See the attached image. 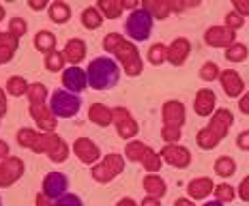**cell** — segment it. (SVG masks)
I'll return each mask as SVG.
<instances>
[{"label":"cell","instance_id":"obj_1","mask_svg":"<svg viewBox=\"0 0 249 206\" xmlns=\"http://www.w3.org/2000/svg\"><path fill=\"white\" fill-rule=\"evenodd\" d=\"M121 80V69H118L116 60L99 56V58L90 60L86 69V82L92 90H110Z\"/></svg>","mask_w":249,"mask_h":206},{"label":"cell","instance_id":"obj_2","mask_svg":"<svg viewBox=\"0 0 249 206\" xmlns=\"http://www.w3.org/2000/svg\"><path fill=\"white\" fill-rule=\"evenodd\" d=\"M103 48L110 50V52H116V56L124 63V71H127L129 75H138L140 71H142V60H140L136 48L124 43L116 33L107 34V37L103 39Z\"/></svg>","mask_w":249,"mask_h":206},{"label":"cell","instance_id":"obj_3","mask_svg":"<svg viewBox=\"0 0 249 206\" xmlns=\"http://www.w3.org/2000/svg\"><path fill=\"white\" fill-rule=\"evenodd\" d=\"M232 122H234V116H232V112L228 110H219L213 118L211 127L204 129V131H200L198 136V144L202 148H213L217 146L221 140H224V136L228 133V129L232 127Z\"/></svg>","mask_w":249,"mask_h":206},{"label":"cell","instance_id":"obj_4","mask_svg":"<svg viewBox=\"0 0 249 206\" xmlns=\"http://www.w3.org/2000/svg\"><path fill=\"white\" fill-rule=\"evenodd\" d=\"M153 24H155V17L144 7L133 9L129 13V17L124 19V33L133 41H146L150 37V33H153Z\"/></svg>","mask_w":249,"mask_h":206},{"label":"cell","instance_id":"obj_5","mask_svg":"<svg viewBox=\"0 0 249 206\" xmlns=\"http://www.w3.org/2000/svg\"><path fill=\"white\" fill-rule=\"evenodd\" d=\"M82 107V99L77 95L69 90H54L50 99V112L52 116H58V118H71L80 112Z\"/></svg>","mask_w":249,"mask_h":206},{"label":"cell","instance_id":"obj_6","mask_svg":"<svg viewBox=\"0 0 249 206\" xmlns=\"http://www.w3.org/2000/svg\"><path fill=\"white\" fill-rule=\"evenodd\" d=\"M163 114H165V120H168V125H165L163 129V137L165 140H178V127L183 125V105H180L178 101H168L165 103V110H163Z\"/></svg>","mask_w":249,"mask_h":206},{"label":"cell","instance_id":"obj_7","mask_svg":"<svg viewBox=\"0 0 249 206\" xmlns=\"http://www.w3.org/2000/svg\"><path fill=\"white\" fill-rule=\"evenodd\" d=\"M67 189H69V178L65 176V174L60 172H50L48 176L43 178V195L48 200H58L60 195L67 193Z\"/></svg>","mask_w":249,"mask_h":206},{"label":"cell","instance_id":"obj_8","mask_svg":"<svg viewBox=\"0 0 249 206\" xmlns=\"http://www.w3.org/2000/svg\"><path fill=\"white\" fill-rule=\"evenodd\" d=\"M121 170H123V159L118 154H110L103 161V166L92 170V176H95V180H99V183H106V180H112Z\"/></svg>","mask_w":249,"mask_h":206},{"label":"cell","instance_id":"obj_9","mask_svg":"<svg viewBox=\"0 0 249 206\" xmlns=\"http://www.w3.org/2000/svg\"><path fill=\"white\" fill-rule=\"evenodd\" d=\"M62 84H65V88H69V92H82L88 86L86 82V71L77 69V67H69V69L62 73Z\"/></svg>","mask_w":249,"mask_h":206},{"label":"cell","instance_id":"obj_10","mask_svg":"<svg viewBox=\"0 0 249 206\" xmlns=\"http://www.w3.org/2000/svg\"><path fill=\"white\" fill-rule=\"evenodd\" d=\"M234 30L230 28H211L206 33V43L215 45V48H230L234 45Z\"/></svg>","mask_w":249,"mask_h":206},{"label":"cell","instance_id":"obj_11","mask_svg":"<svg viewBox=\"0 0 249 206\" xmlns=\"http://www.w3.org/2000/svg\"><path fill=\"white\" fill-rule=\"evenodd\" d=\"M161 157H165V161L172 163V166H176V168L189 166V153L180 146H165L161 151Z\"/></svg>","mask_w":249,"mask_h":206},{"label":"cell","instance_id":"obj_12","mask_svg":"<svg viewBox=\"0 0 249 206\" xmlns=\"http://www.w3.org/2000/svg\"><path fill=\"white\" fill-rule=\"evenodd\" d=\"M221 84L228 97H238L243 92V80L238 77L236 71H224L221 73Z\"/></svg>","mask_w":249,"mask_h":206},{"label":"cell","instance_id":"obj_13","mask_svg":"<svg viewBox=\"0 0 249 206\" xmlns=\"http://www.w3.org/2000/svg\"><path fill=\"white\" fill-rule=\"evenodd\" d=\"M75 153H77V157H80L84 163H92V161H97V159H99V148H97L90 140H86V137L77 140Z\"/></svg>","mask_w":249,"mask_h":206},{"label":"cell","instance_id":"obj_14","mask_svg":"<svg viewBox=\"0 0 249 206\" xmlns=\"http://www.w3.org/2000/svg\"><path fill=\"white\" fill-rule=\"evenodd\" d=\"M187 54H189V43L185 39H176L172 43V48L168 50V60L172 65H183Z\"/></svg>","mask_w":249,"mask_h":206},{"label":"cell","instance_id":"obj_15","mask_svg":"<svg viewBox=\"0 0 249 206\" xmlns=\"http://www.w3.org/2000/svg\"><path fill=\"white\" fill-rule=\"evenodd\" d=\"M114 116H116V122H118V133H121L123 137L136 136L138 127H136V122L131 120V116H129L127 112H124V110H116V112H114Z\"/></svg>","mask_w":249,"mask_h":206},{"label":"cell","instance_id":"obj_16","mask_svg":"<svg viewBox=\"0 0 249 206\" xmlns=\"http://www.w3.org/2000/svg\"><path fill=\"white\" fill-rule=\"evenodd\" d=\"M213 107H215V95L211 90H202L198 95V99H196V112L200 116H209L213 112Z\"/></svg>","mask_w":249,"mask_h":206},{"label":"cell","instance_id":"obj_17","mask_svg":"<svg viewBox=\"0 0 249 206\" xmlns=\"http://www.w3.org/2000/svg\"><path fill=\"white\" fill-rule=\"evenodd\" d=\"M189 195L191 198H196V200H200V198H206V195L211 193V189H213V183L209 178H200V180H191L189 183Z\"/></svg>","mask_w":249,"mask_h":206},{"label":"cell","instance_id":"obj_18","mask_svg":"<svg viewBox=\"0 0 249 206\" xmlns=\"http://www.w3.org/2000/svg\"><path fill=\"white\" fill-rule=\"evenodd\" d=\"M65 58L69 60V63H73V67H75L84 58V43H82V41H69L65 48Z\"/></svg>","mask_w":249,"mask_h":206},{"label":"cell","instance_id":"obj_19","mask_svg":"<svg viewBox=\"0 0 249 206\" xmlns=\"http://www.w3.org/2000/svg\"><path fill=\"white\" fill-rule=\"evenodd\" d=\"M54 43H56L54 34L48 33V30L39 33V34H37V39H35V45H37L41 52H52V50H54Z\"/></svg>","mask_w":249,"mask_h":206},{"label":"cell","instance_id":"obj_20","mask_svg":"<svg viewBox=\"0 0 249 206\" xmlns=\"http://www.w3.org/2000/svg\"><path fill=\"white\" fill-rule=\"evenodd\" d=\"M90 118L97 122V125H101V127L110 125V112H107L103 105H99V103L90 107Z\"/></svg>","mask_w":249,"mask_h":206},{"label":"cell","instance_id":"obj_21","mask_svg":"<svg viewBox=\"0 0 249 206\" xmlns=\"http://www.w3.org/2000/svg\"><path fill=\"white\" fill-rule=\"evenodd\" d=\"M215 170H217L219 176H232V174L236 172V163L232 161L230 157H221L219 161L215 163Z\"/></svg>","mask_w":249,"mask_h":206},{"label":"cell","instance_id":"obj_22","mask_svg":"<svg viewBox=\"0 0 249 206\" xmlns=\"http://www.w3.org/2000/svg\"><path fill=\"white\" fill-rule=\"evenodd\" d=\"M144 185H146V191L150 195H159V198H161V195L165 193V183L159 176H148Z\"/></svg>","mask_w":249,"mask_h":206},{"label":"cell","instance_id":"obj_23","mask_svg":"<svg viewBox=\"0 0 249 206\" xmlns=\"http://www.w3.org/2000/svg\"><path fill=\"white\" fill-rule=\"evenodd\" d=\"M226 58L232 60V63H241V60L247 58V48H245V45H241V43L230 45L228 52H226Z\"/></svg>","mask_w":249,"mask_h":206},{"label":"cell","instance_id":"obj_24","mask_svg":"<svg viewBox=\"0 0 249 206\" xmlns=\"http://www.w3.org/2000/svg\"><path fill=\"white\" fill-rule=\"evenodd\" d=\"M50 15H52V19H54V22L62 24V22H67V19H69V7H67V4H62V2H56V4H52V7H50Z\"/></svg>","mask_w":249,"mask_h":206},{"label":"cell","instance_id":"obj_25","mask_svg":"<svg viewBox=\"0 0 249 206\" xmlns=\"http://www.w3.org/2000/svg\"><path fill=\"white\" fill-rule=\"evenodd\" d=\"M82 22H84L86 28H99L101 15H99V11H95V9H84V13H82Z\"/></svg>","mask_w":249,"mask_h":206},{"label":"cell","instance_id":"obj_26","mask_svg":"<svg viewBox=\"0 0 249 206\" xmlns=\"http://www.w3.org/2000/svg\"><path fill=\"white\" fill-rule=\"evenodd\" d=\"M99 9L107 17H118V13H121V9H123V2H106V0H101Z\"/></svg>","mask_w":249,"mask_h":206},{"label":"cell","instance_id":"obj_27","mask_svg":"<svg viewBox=\"0 0 249 206\" xmlns=\"http://www.w3.org/2000/svg\"><path fill=\"white\" fill-rule=\"evenodd\" d=\"M165 58H168V50H165L161 43H159V45H153V48H150V63H153V65L163 63Z\"/></svg>","mask_w":249,"mask_h":206},{"label":"cell","instance_id":"obj_28","mask_svg":"<svg viewBox=\"0 0 249 206\" xmlns=\"http://www.w3.org/2000/svg\"><path fill=\"white\" fill-rule=\"evenodd\" d=\"M54 206H84L82 204V200L77 198V195L73 193H65V195H60L58 200H56V204Z\"/></svg>","mask_w":249,"mask_h":206},{"label":"cell","instance_id":"obj_29","mask_svg":"<svg viewBox=\"0 0 249 206\" xmlns=\"http://www.w3.org/2000/svg\"><path fill=\"white\" fill-rule=\"evenodd\" d=\"M144 154H146V157H142L144 159V163H146V168L150 170V172H155V170H159V166H161V161H159V157L157 154H155L153 151H144Z\"/></svg>","mask_w":249,"mask_h":206},{"label":"cell","instance_id":"obj_30","mask_svg":"<svg viewBox=\"0 0 249 206\" xmlns=\"http://www.w3.org/2000/svg\"><path fill=\"white\" fill-rule=\"evenodd\" d=\"M217 75H219V69H217L215 63H206L204 67H202V71H200L202 80H215Z\"/></svg>","mask_w":249,"mask_h":206},{"label":"cell","instance_id":"obj_31","mask_svg":"<svg viewBox=\"0 0 249 206\" xmlns=\"http://www.w3.org/2000/svg\"><path fill=\"white\" fill-rule=\"evenodd\" d=\"M215 193H217V200H219V202H224V200H228V202H230V200L234 198V189H232L230 185H219Z\"/></svg>","mask_w":249,"mask_h":206},{"label":"cell","instance_id":"obj_32","mask_svg":"<svg viewBox=\"0 0 249 206\" xmlns=\"http://www.w3.org/2000/svg\"><path fill=\"white\" fill-rule=\"evenodd\" d=\"M146 151V148L142 146V144H138V142H133V144H129V148H127V154L133 159V161H140L142 159V153Z\"/></svg>","mask_w":249,"mask_h":206},{"label":"cell","instance_id":"obj_33","mask_svg":"<svg viewBox=\"0 0 249 206\" xmlns=\"http://www.w3.org/2000/svg\"><path fill=\"white\" fill-rule=\"evenodd\" d=\"M226 22H228V28H230V30H236L238 26H243V15H238L236 11H232V13L226 15Z\"/></svg>","mask_w":249,"mask_h":206},{"label":"cell","instance_id":"obj_34","mask_svg":"<svg viewBox=\"0 0 249 206\" xmlns=\"http://www.w3.org/2000/svg\"><path fill=\"white\" fill-rule=\"evenodd\" d=\"M60 67H62V56L58 54V52H50V56H48V69L56 71V69H60Z\"/></svg>","mask_w":249,"mask_h":206},{"label":"cell","instance_id":"obj_35","mask_svg":"<svg viewBox=\"0 0 249 206\" xmlns=\"http://www.w3.org/2000/svg\"><path fill=\"white\" fill-rule=\"evenodd\" d=\"M234 7L238 15H249V0H234Z\"/></svg>","mask_w":249,"mask_h":206},{"label":"cell","instance_id":"obj_36","mask_svg":"<svg viewBox=\"0 0 249 206\" xmlns=\"http://www.w3.org/2000/svg\"><path fill=\"white\" fill-rule=\"evenodd\" d=\"M238 193H241V198L245 200V202H249V176L241 183V187H238Z\"/></svg>","mask_w":249,"mask_h":206},{"label":"cell","instance_id":"obj_37","mask_svg":"<svg viewBox=\"0 0 249 206\" xmlns=\"http://www.w3.org/2000/svg\"><path fill=\"white\" fill-rule=\"evenodd\" d=\"M26 90V84L22 80H11V92L13 95H19V92Z\"/></svg>","mask_w":249,"mask_h":206},{"label":"cell","instance_id":"obj_38","mask_svg":"<svg viewBox=\"0 0 249 206\" xmlns=\"http://www.w3.org/2000/svg\"><path fill=\"white\" fill-rule=\"evenodd\" d=\"M238 148L249 151V131H243L241 136H238Z\"/></svg>","mask_w":249,"mask_h":206},{"label":"cell","instance_id":"obj_39","mask_svg":"<svg viewBox=\"0 0 249 206\" xmlns=\"http://www.w3.org/2000/svg\"><path fill=\"white\" fill-rule=\"evenodd\" d=\"M238 107H241L243 114H249V92H247L245 97H243L241 101H238Z\"/></svg>","mask_w":249,"mask_h":206},{"label":"cell","instance_id":"obj_40","mask_svg":"<svg viewBox=\"0 0 249 206\" xmlns=\"http://www.w3.org/2000/svg\"><path fill=\"white\" fill-rule=\"evenodd\" d=\"M142 206H161V204H159L155 198H148V200H144L142 202Z\"/></svg>","mask_w":249,"mask_h":206},{"label":"cell","instance_id":"obj_41","mask_svg":"<svg viewBox=\"0 0 249 206\" xmlns=\"http://www.w3.org/2000/svg\"><path fill=\"white\" fill-rule=\"evenodd\" d=\"M37 204H39V206H52V204H50V200L45 198V195H41V198H37Z\"/></svg>","mask_w":249,"mask_h":206},{"label":"cell","instance_id":"obj_42","mask_svg":"<svg viewBox=\"0 0 249 206\" xmlns=\"http://www.w3.org/2000/svg\"><path fill=\"white\" fill-rule=\"evenodd\" d=\"M116 206H136V202H133V200H129V198H127V200H121V202H118Z\"/></svg>","mask_w":249,"mask_h":206},{"label":"cell","instance_id":"obj_43","mask_svg":"<svg viewBox=\"0 0 249 206\" xmlns=\"http://www.w3.org/2000/svg\"><path fill=\"white\" fill-rule=\"evenodd\" d=\"M202 206H224L219 202V200H213V202H206V204H202Z\"/></svg>","mask_w":249,"mask_h":206},{"label":"cell","instance_id":"obj_44","mask_svg":"<svg viewBox=\"0 0 249 206\" xmlns=\"http://www.w3.org/2000/svg\"><path fill=\"white\" fill-rule=\"evenodd\" d=\"M30 7H33V9H43L45 2H30Z\"/></svg>","mask_w":249,"mask_h":206},{"label":"cell","instance_id":"obj_45","mask_svg":"<svg viewBox=\"0 0 249 206\" xmlns=\"http://www.w3.org/2000/svg\"><path fill=\"white\" fill-rule=\"evenodd\" d=\"M174 206H191L189 202H187V200H178V202H176Z\"/></svg>","mask_w":249,"mask_h":206},{"label":"cell","instance_id":"obj_46","mask_svg":"<svg viewBox=\"0 0 249 206\" xmlns=\"http://www.w3.org/2000/svg\"><path fill=\"white\" fill-rule=\"evenodd\" d=\"M0 206H2V198H0Z\"/></svg>","mask_w":249,"mask_h":206}]
</instances>
